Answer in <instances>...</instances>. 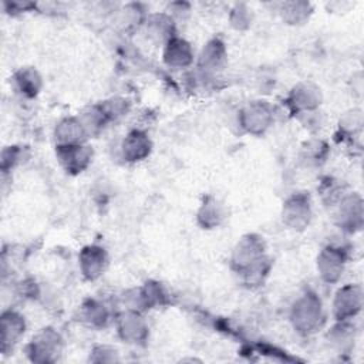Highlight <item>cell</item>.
I'll list each match as a JSON object with an SVG mask.
<instances>
[{"label": "cell", "mask_w": 364, "mask_h": 364, "mask_svg": "<svg viewBox=\"0 0 364 364\" xmlns=\"http://www.w3.org/2000/svg\"><path fill=\"white\" fill-rule=\"evenodd\" d=\"M232 262L246 277H260L264 264L262 240L253 235L243 237L233 250Z\"/></svg>", "instance_id": "1"}, {"label": "cell", "mask_w": 364, "mask_h": 364, "mask_svg": "<svg viewBox=\"0 0 364 364\" xmlns=\"http://www.w3.org/2000/svg\"><path fill=\"white\" fill-rule=\"evenodd\" d=\"M291 320L294 327L303 333H311L320 328L324 316L320 299L316 294H304L293 307Z\"/></svg>", "instance_id": "2"}, {"label": "cell", "mask_w": 364, "mask_h": 364, "mask_svg": "<svg viewBox=\"0 0 364 364\" xmlns=\"http://www.w3.org/2000/svg\"><path fill=\"white\" fill-rule=\"evenodd\" d=\"M361 289L358 286L348 284L338 290L334 300V311L338 320H347L354 317L361 310Z\"/></svg>", "instance_id": "3"}, {"label": "cell", "mask_w": 364, "mask_h": 364, "mask_svg": "<svg viewBox=\"0 0 364 364\" xmlns=\"http://www.w3.org/2000/svg\"><path fill=\"white\" fill-rule=\"evenodd\" d=\"M60 337L55 331L44 328L30 344V354L36 361H51L54 354L60 351Z\"/></svg>", "instance_id": "4"}, {"label": "cell", "mask_w": 364, "mask_h": 364, "mask_svg": "<svg viewBox=\"0 0 364 364\" xmlns=\"http://www.w3.org/2000/svg\"><path fill=\"white\" fill-rule=\"evenodd\" d=\"M57 152L63 166L70 172H81L91 159V151L82 144L58 145Z\"/></svg>", "instance_id": "5"}, {"label": "cell", "mask_w": 364, "mask_h": 364, "mask_svg": "<svg viewBox=\"0 0 364 364\" xmlns=\"http://www.w3.org/2000/svg\"><path fill=\"white\" fill-rule=\"evenodd\" d=\"M311 212L310 203L306 196L297 195L290 198L283 208V219L294 229L309 225Z\"/></svg>", "instance_id": "6"}, {"label": "cell", "mask_w": 364, "mask_h": 364, "mask_svg": "<svg viewBox=\"0 0 364 364\" xmlns=\"http://www.w3.org/2000/svg\"><path fill=\"white\" fill-rule=\"evenodd\" d=\"M343 264L344 255L337 247H326L317 259V267L320 270V274L327 282H336L338 279L343 272Z\"/></svg>", "instance_id": "7"}, {"label": "cell", "mask_w": 364, "mask_h": 364, "mask_svg": "<svg viewBox=\"0 0 364 364\" xmlns=\"http://www.w3.org/2000/svg\"><path fill=\"white\" fill-rule=\"evenodd\" d=\"M80 264L82 274L87 279L94 280L104 272L107 264V255L104 249L98 246L84 247L80 255Z\"/></svg>", "instance_id": "8"}, {"label": "cell", "mask_w": 364, "mask_h": 364, "mask_svg": "<svg viewBox=\"0 0 364 364\" xmlns=\"http://www.w3.org/2000/svg\"><path fill=\"white\" fill-rule=\"evenodd\" d=\"M272 112L269 111V107L262 102L249 104L242 111V124L247 128L250 132H263L264 128L269 127L272 119Z\"/></svg>", "instance_id": "9"}, {"label": "cell", "mask_w": 364, "mask_h": 364, "mask_svg": "<svg viewBox=\"0 0 364 364\" xmlns=\"http://www.w3.org/2000/svg\"><path fill=\"white\" fill-rule=\"evenodd\" d=\"M164 57L169 65L185 67L192 61V50L185 40L172 37L166 41Z\"/></svg>", "instance_id": "10"}, {"label": "cell", "mask_w": 364, "mask_h": 364, "mask_svg": "<svg viewBox=\"0 0 364 364\" xmlns=\"http://www.w3.org/2000/svg\"><path fill=\"white\" fill-rule=\"evenodd\" d=\"M87 129L81 121H77L74 118H67L58 124V128L55 131V135L60 141L58 145H75L82 144V139L85 138Z\"/></svg>", "instance_id": "11"}, {"label": "cell", "mask_w": 364, "mask_h": 364, "mask_svg": "<svg viewBox=\"0 0 364 364\" xmlns=\"http://www.w3.org/2000/svg\"><path fill=\"white\" fill-rule=\"evenodd\" d=\"M23 333H24V320H23V317L18 316L14 311L3 313V316H1L3 350H6L7 346L14 344Z\"/></svg>", "instance_id": "12"}, {"label": "cell", "mask_w": 364, "mask_h": 364, "mask_svg": "<svg viewBox=\"0 0 364 364\" xmlns=\"http://www.w3.org/2000/svg\"><path fill=\"white\" fill-rule=\"evenodd\" d=\"M118 328L124 340H131L129 343H136V340H141L146 334V326L135 311L124 313L119 317Z\"/></svg>", "instance_id": "13"}, {"label": "cell", "mask_w": 364, "mask_h": 364, "mask_svg": "<svg viewBox=\"0 0 364 364\" xmlns=\"http://www.w3.org/2000/svg\"><path fill=\"white\" fill-rule=\"evenodd\" d=\"M149 139L146 138L145 134L139 131H134L127 138L124 139L122 149H124V156H127L129 161H139L145 155L149 154Z\"/></svg>", "instance_id": "14"}, {"label": "cell", "mask_w": 364, "mask_h": 364, "mask_svg": "<svg viewBox=\"0 0 364 364\" xmlns=\"http://www.w3.org/2000/svg\"><path fill=\"white\" fill-rule=\"evenodd\" d=\"M317 101H320L318 90L316 88L311 90L309 85H299L291 92V104L297 108H303V109L314 108L317 104H320Z\"/></svg>", "instance_id": "15"}, {"label": "cell", "mask_w": 364, "mask_h": 364, "mask_svg": "<svg viewBox=\"0 0 364 364\" xmlns=\"http://www.w3.org/2000/svg\"><path fill=\"white\" fill-rule=\"evenodd\" d=\"M16 78L21 92L28 95H34L37 92L40 87V77L34 70H21Z\"/></svg>", "instance_id": "16"}, {"label": "cell", "mask_w": 364, "mask_h": 364, "mask_svg": "<svg viewBox=\"0 0 364 364\" xmlns=\"http://www.w3.org/2000/svg\"><path fill=\"white\" fill-rule=\"evenodd\" d=\"M85 311L84 316L85 318H88L91 321V324H104V321L107 320V311L104 309V306L98 304L97 301H90L88 306H84Z\"/></svg>", "instance_id": "17"}]
</instances>
